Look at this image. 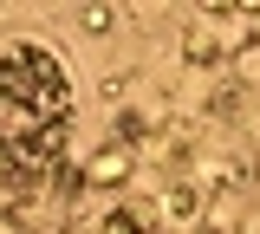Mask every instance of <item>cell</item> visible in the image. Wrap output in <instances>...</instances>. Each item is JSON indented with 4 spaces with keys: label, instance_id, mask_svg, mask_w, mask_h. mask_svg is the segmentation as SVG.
<instances>
[{
    "label": "cell",
    "instance_id": "6da1fadb",
    "mask_svg": "<svg viewBox=\"0 0 260 234\" xmlns=\"http://www.w3.org/2000/svg\"><path fill=\"white\" fill-rule=\"evenodd\" d=\"M72 143V78L65 59L39 39L0 46V182L26 195L52 182Z\"/></svg>",
    "mask_w": 260,
    "mask_h": 234
}]
</instances>
